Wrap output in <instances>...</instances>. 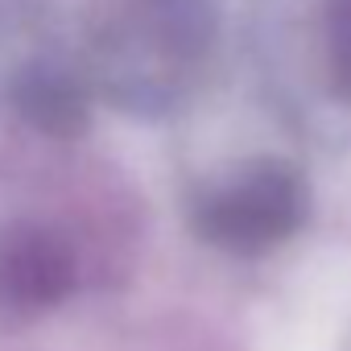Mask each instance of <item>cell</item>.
<instances>
[{
    "label": "cell",
    "mask_w": 351,
    "mask_h": 351,
    "mask_svg": "<svg viewBox=\"0 0 351 351\" xmlns=\"http://www.w3.org/2000/svg\"><path fill=\"white\" fill-rule=\"evenodd\" d=\"M211 42V0H95L79 66L112 108L157 116L182 99Z\"/></svg>",
    "instance_id": "6da1fadb"
},
{
    "label": "cell",
    "mask_w": 351,
    "mask_h": 351,
    "mask_svg": "<svg viewBox=\"0 0 351 351\" xmlns=\"http://www.w3.org/2000/svg\"><path fill=\"white\" fill-rule=\"evenodd\" d=\"M310 211L302 173L285 161L240 165L228 182L195 203V232L236 256H256L285 244Z\"/></svg>",
    "instance_id": "7a4b0ae2"
},
{
    "label": "cell",
    "mask_w": 351,
    "mask_h": 351,
    "mask_svg": "<svg viewBox=\"0 0 351 351\" xmlns=\"http://www.w3.org/2000/svg\"><path fill=\"white\" fill-rule=\"evenodd\" d=\"M91 83L83 66H71L54 54H34L9 75V104L13 112L54 141H75L91 124Z\"/></svg>",
    "instance_id": "3957f363"
},
{
    "label": "cell",
    "mask_w": 351,
    "mask_h": 351,
    "mask_svg": "<svg viewBox=\"0 0 351 351\" xmlns=\"http://www.w3.org/2000/svg\"><path fill=\"white\" fill-rule=\"evenodd\" d=\"M75 289V256L46 228H17L0 240V298L13 310L58 306Z\"/></svg>",
    "instance_id": "277c9868"
}]
</instances>
